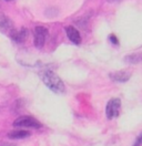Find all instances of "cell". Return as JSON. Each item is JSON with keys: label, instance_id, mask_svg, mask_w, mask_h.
Masks as SVG:
<instances>
[{"label": "cell", "instance_id": "12", "mask_svg": "<svg viewBox=\"0 0 142 146\" xmlns=\"http://www.w3.org/2000/svg\"><path fill=\"white\" fill-rule=\"evenodd\" d=\"M133 146H142V132L138 135V137H137V139H135V142H134Z\"/></svg>", "mask_w": 142, "mask_h": 146}, {"label": "cell", "instance_id": "7", "mask_svg": "<svg viewBox=\"0 0 142 146\" xmlns=\"http://www.w3.org/2000/svg\"><path fill=\"white\" fill-rule=\"evenodd\" d=\"M13 30V23L9 17L0 12V32L10 33Z\"/></svg>", "mask_w": 142, "mask_h": 146}, {"label": "cell", "instance_id": "5", "mask_svg": "<svg viewBox=\"0 0 142 146\" xmlns=\"http://www.w3.org/2000/svg\"><path fill=\"white\" fill-rule=\"evenodd\" d=\"M9 36H10L12 41H15L17 43H22V42L26 41L27 38H28V30L26 28H21L20 30H15L13 29L9 33Z\"/></svg>", "mask_w": 142, "mask_h": 146}, {"label": "cell", "instance_id": "13", "mask_svg": "<svg viewBox=\"0 0 142 146\" xmlns=\"http://www.w3.org/2000/svg\"><path fill=\"white\" fill-rule=\"evenodd\" d=\"M6 1H12V0H6Z\"/></svg>", "mask_w": 142, "mask_h": 146}, {"label": "cell", "instance_id": "2", "mask_svg": "<svg viewBox=\"0 0 142 146\" xmlns=\"http://www.w3.org/2000/svg\"><path fill=\"white\" fill-rule=\"evenodd\" d=\"M13 126L18 127H28V128H40L42 125L39 121H37L32 116H20L13 122Z\"/></svg>", "mask_w": 142, "mask_h": 146}, {"label": "cell", "instance_id": "3", "mask_svg": "<svg viewBox=\"0 0 142 146\" xmlns=\"http://www.w3.org/2000/svg\"><path fill=\"white\" fill-rule=\"evenodd\" d=\"M121 108V101L118 98H113L108 102L106 106V115L109 119H112L119 115Z\"/></svg>", "mask_w": 142, "mask_h": 146}, {"label": "cell", "instance_id": "6", "mask_svg": "<svg viewBox=\"0 0 142 146\" xmlns=\"http://www.w3.org/2000/svg\"><path fill=\"white\" fill-rule=\"evenodd\" d=\"M131 78V73L127 70H120V71H115V72L110 73V79L115 82L124 83L129 81V79Z\"/></svg>", "mask_w": 142, "mask_h": 146}, {"label": "cell", "instance_id": "10", "mask_svg": "<svg viewBox=\"0 0 142 146\" xmlns=\"http://www.w3.org/2000/svg\"><path fill=\"white\" fill-rule=\"evenodd\" d=\"M29 136H30V132L28 131H13L8 134L9 138H13V139H21Z\"/></svg>", "mask_w": 142, "mask_h": 146}, {"label": "cell", "instance_id": "8", "mask_svg": "<svg viewBox=\"0 0 142 146\" xmlns=\"http://www.w3.org/2000/svg\"><path fill=\"white\" fill-rule=\"evenodd\" d=\"M66 33L72 43H74L76 46H79L81 43V36H80L79 31L73 27H67L66 28Z\"/></svg>", "mask_w": 142, "mask_h": 146}, {"label": "cell", "instance_id": "9", "mask_svg": "<svg viewBox=\"0 0 142 146\" xmlns=\"http://www.w3.org/2000/svg\"><path fill=\"white\" fill-rule=\"evenodd\" d=\"M123 61L128 64H138L142 62V53L141 52H137V53H131L128 54L123 59Z\"/></svg>", "mask_w": 142, "mask_h": 146}, {"label": "cell", "instance_id": "1", "mask_svg": "<svg viewBox=\"0 0 142 146\" xmlns=\"http://www.w3.org/2000/svg\"><path fill=\"white\" fill-rule=\"evenodd\" d=\"M40 76H41L42 82L46 84V86L49 88L52 92L59 93V94L64 92L66 88H64L62 80L53 71H50V70L42 71L40 73Z\"/></svg>", "mask_w": 142, "mask_h": 146}, {"label": "cell", "instance_id": "11", "mask_svg": "<svg viewBox=\"0 0 142 146\" xmlns=\"http://www.w3.org/2000/svg\"><path fill=\"white\" fill-rule=\"evenodd\" d=\"M109 40H110V42H111L112 44H115V46H119L118 38H117L115 35H110V36H109Z\"/></svg>", "mask_w": 142, "mask_h": 146}, {"label": "cell", "instance_id": "4", "mask_svg": "<svg viewBox=\"0 0 142 146\" xmlns=\"http://www.w3.org/2000/svg\"><path fill=\"white\" fill-rule=\"evenodd\" d=\"M48 29L46 27H36L35 31H33V36H35V46L38 49H41L46 43V40L48 38Z\"/></svg>", "mask_w": 142, "mask_h": 146}]
</instances>
